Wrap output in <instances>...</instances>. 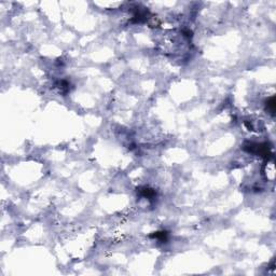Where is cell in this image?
I'll return each instance as SVG.
<instances>
[{
  "label": "cell",
  "instance_id": "6da1fadb",
  "mask_svg": "<svg viewBox=\"0 0 276 276\" xmlns=\"http://www.w3.org/2000/svg\"><path fill=\"white\" fill-rule=\"evenodd\" d=\"M267 109L271 111L272 114H273V113H274V110H275V100H274V97H271V98L267 100Z\"/></svg>",
  "mask_w": 276,
  "mask_h": 276
}]
</instances>
